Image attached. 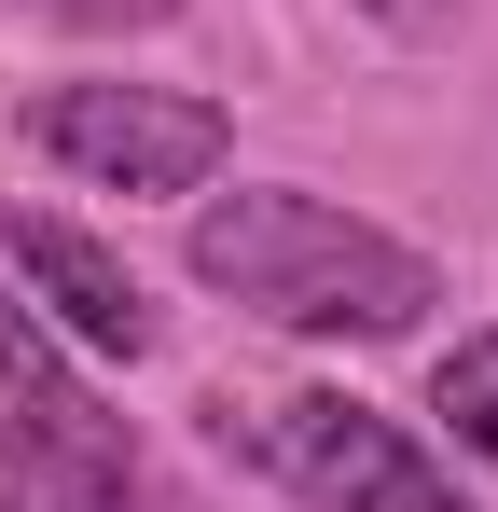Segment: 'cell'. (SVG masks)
Returning <instances> with one entry per match:
<instances>
[{
    "label": "cell",
    "mask_w": 498,
    "mask_h": 512,
    "mask_svg": "<svg viewBox=\"0 0 498 512\" xmlns=\"http://www.w3.org/2000/svg\"><path fill=\"white\" fill-rule=\"evenodd\" d=\"M194 277L236 291L249 319H277V333H360V346L415 333V319L443 305L429 250L346 222L319 194H222V208H194Z\"/></svg>",
    "instance_id": "cell-1"
},
{
    "label": "cell",
    "mask_w": 498,
    "mask_h": 512,
    "mask_svg": "<svg viewBox=\"0 0 498 512\" xmlns=\"http://www.w3.org/2000/svg\"><path fill=\"white\" fill-rule=\"evenodd\" d=\"M222 429H236L291 499H319V512H471L402 443V416H374V402H346V388H291V402H249V416H222Z\"/></svg>",
    "instance_id": "cell-2"
},
{
    "label": "cell",
    "mask_w": 498,
    "mask_h": 512,
    "mask_svg": "<svg viewBox=\"0 0 498 512\" xmlns=\"http://www.w3.org/2000/svg\"><path fill=\"white\" fill-rule=\"evenodd\" d=\"M28 139H42L56 167L111 180V194H194V180L236 153L222 97H166V84H56L28 111Z\"/></svg>",
    "instance_id": "cell-3"
},
{
    "label": "cell",
    "mask_w": 498,
    "mask_h": 512,
    "mask_svg": "<svg viewBox=\"0 0 498 512\" xmlns=\"http://www.w3.org/2000/svg\"><path fill=\"white\" fill-rule=\"evenodd\" d=\"M0 512H194V499H166L97 402L42 388L28 416H0Z\"/></svg>",
    "instance_id": "cell-4"
},
{
    "label": "cell",
    "mask_w": 498,
    "mask_h": 512,
    "mask_svg": "<svg viewBox=\"0 0 498 512\" xmlns=\"http://www.w3.org/2000/svg\"><path fill=\"white\" fill-rule=\"evenodd\" d=\"M14 277H28V291H42V305H56V319L97 346V360H139V346H153V305H139V277L97 250L83 222H56V208H14Z\"/></svg>",
    "instance_id": "cell-5"
},
{
    "label": "cell",
    "mask_w": 498,
    "mask_h": 512,
    "mask_svg": "<svg viewBox=\"0 0 498 512\" xmlns=\"http://www.w3.org/2000/svg\"><path fill=\"white\" fill-rule=\"evenodd\" d=\"M429 402L457 416V443H471V457H498V333H471V346H457V360L429 374Z\"/></svg>",
    "instance_id": "cell-6"
},
{
    "label": "cell",
    "mask_w": 498,
    "mask_h": 512,
    "mask_svg": "<svg viewBox=\"0 0 498 512\" xmlns=\"http://www.w3.org/2000/svg\"><path fill=\"white\" fill-rule=\"evenodd\" d=\"M0 388H28V402L56 388V346H42V319H28V305H0Z\"/></svg>",
    "instance_id": "cell-7"
},
{
    "label": "cell",
    "mask_w": 498,
    "mask_h": 512,
    "mask_svg": "<svg viewBox=\"0 0 498 512\" xmlns=\"http://www.w3.org/2000/svg\"><path fill=\"white\" fill-rule=\"evenodd\" d=\"M28 14H56V28H166L180 0H28Z\"/></svg>",
    "instance_id": "cell-8"
},
{
    "label": "cell",
    "mask_w": 498,
    "mask_h": 512,
    "mask_svg": "<svg viewBox=\"0 0 498 512\" xmlns=\"http://www.w3.org/2000/svg\"><path fill=\"white\" fill-rule=\"evenodd\" d=\"M374 14H388V28H443L457 0H374Z\"/></svg>",
    "instance_id": "cell-9"
}]
</instances>
